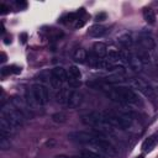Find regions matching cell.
I'll use <instances>...</instances> for the list:
<instances>
[{
    "instance_id": "obj_1",
    "label": "cell",
    "mask_w": 158,
    "mask_h": 158,
    "mask_svg": "<svg viewBox=\"0 0 158 158\" xmlns=\"http://www.w3.org/2000/svg\"><path fill=\"white\" fill-rule=\"evenodd\" d=\"M106 96L111 99L112 101L120 102V104H141V99L137 93H135L132 89L126 86H116V88H109L106 89Z\"/></svg>"
},
{
    "instance_id": "obj_2",
    "label": "cell",
    "mask_w": 158,
    "mask_h": 158,
    "mask_svg": "<svg viewBox=\"0 0 158 158\" xmlns=\"http://www.w3.org/2000/svg\"><path fill=\"white\" fill-rule=\"evenodd\" d=\"M107 123L112 128L127 130L132 126V116L128 112H115V111H102Z\"/></svg>"
},
{
    "instance_id": "obj_3",
    "label": "cell",
    "mask_w": 158,
    "mask_h": 158,
    "mask_svg": "<svg viewBox=\"0 0 158 158\" xmlns=\"http://www.w3.org/2000/svg\"><path fill=\"white\" fill-rule=\"evenodd\" d=\"M81 122L86 126H90V127H94L96 128L98 131H111L112 127L107 123L105 116L102 112H99V111H90L88 114H84L81 117Z\"/></svg>"
},
{
    "instance_id": "obj_4",
    "label": "cell",
    "mask_w": 158,
    "mask_h": 158,
    "mask_svg": "<svg viewBox=\"0 0 158 158\" xmlns=\"http://www.w3.org/2000/svg\"><path fill=\"white\" fill-rule=\"evenodd\" d=\"M1 117L6 118L10 123H12L16 128H20L22 125H23V121H25V115L11 102H6L1 106V114H0Z\"/></svg>"
},
{
    "instance_id": "obj_5",
    "label": "cell",
    "mask_w": 158,
    "mask_h": 158,
    "mask_svg": "<svg viewBox=\"0 0 158 158\" xmlns=\"http://www.w3.org/2000/svg\"><path fill=\"white\" fill-rule=\"evenodd\" d=\"M89 148L88 149H91L94 152H98L100 154H104V156H109V157H114L117 154V151L116 148L106 139V137H96L94 138L89 144H86Z\"/></svg>"
},
{
    "instance_id": "obj_6",
    "label": "cell",
    "mask_w": 158,
    "mask_h": 158,
    "mask_svg": "<svg viewBox=\"0 0 158 158\" xmlns=\"http://www.w3.org/2000/svg\"><path fill=\"white\" fill-rule=\"evenodd\" d=\"M96 137H105L101 131H72L68 133V138L75 143L80 144H89Z\"/></svg>"
},
{
    "instance_id": "obj_7",
    "label": "cell",
    "mask_w": 158,
    "mask_h": 158,
    "mask_svg": "<svg viewBox=\"0 0 158 158\" xmlns=\"http://www.w3.org/2000/svg\"><path fill=\"white\" fill-rule=\"evenodd\" d=\"M120 59H122L130 69L133 72H141L143 69V62L136 53H131L127 51H120Z\"/></svg>"
},
{
    "instance_id": "obj_8",
    "label": "cell",
    "mask_w": 158,
    "mask_h": 158,
    "mask_svg": "<svg viewBox=\"0 0 158 158\" xmlns=\"http://www.w3.org/2000/svg\"><path fill=\"white\" fill-rule=\"evenodd\" d=\"M31 91L37 105H46L49 101V91L46 85L41 83H35L31 86Z\"/></svg>"
},
{
    "instance_id": "obj_9",
    "label": "cell",
    "mask_w": 158,
    "mask_h": 158,
    "mask_svg": "<svg viewBox=\"0 0 158 158\" xmlns=\"http://www.w3.org/2000/svg\"><path fill=\"white\" fill-rule=\"evenodd\" d=\"M130 84H131V85H132L137 91L142 93L144 96L151 98V99L154 96V90H153V88H152L148 83H146L144 80L138 79V78H133V79H131Z\"/></svg>"
},
{
    "instance_id": "obj_10",
    "label": "cell",
    "mask_w": 158,
    "mask_h": 158,
    "mask_svg": "<svg viewBox=\"0 0 158 158\" xmlns=\"http://www.w3.org/2000/svg\"><path fill=\"white\" fill-rule=\"evenodd\" d=\"M11 102L25 115V117H32L33 116V114H32V111H31V106L25 101V100H22L21 98H19V96H14L12 99H11Z\"/></svg>"
},
{
    "instance_id": "obj_11",
    "label": "cell",
    "mask_w": 158,
    "mask_h": 158,
    "mask_svg": "<svg viewBox=\"0 0 158 158\" xmlns=\"http://www.w3.org/2000/svg\"><path fill=\"white\" fill-rule=\"evenodd\" d=\"M16 130L17 128L12 123H10L6 118H4V117L0 116V135H4V136L10 137V136H12L16 132Z\"/></svg>"
},
{
    "instance_id": "obj_12",
    "label": "cell",
    "mask_w": 158,
    "mask_h": 158,
    "mask_svg": "<svg viewBox=\"0 0 158 158\" xmlns=\"http://www.w3.org/2000/svg\"><path fill=\"white\" fill-rule=\"evenodd\" d=\"M81 101H83V95L77 90H72L69 99H68V102H67V106L70 109H75L81 104Z\"/></svg>"
},
{
    "instance_id": "obj_13",
    "label": "cell",
    "mask_w": 158,
    "mask_h": 158,
    "mask_svg": "<svg viewBox=\"0 0 158 158\" xmlns=\"http://www.w3.org/2000/svg\"><path fill=\"white\" fill-rule=\"evenodd\" d=\"M107 28L104 26V25H100V23H95L93 26L89 27L88 30V35L90 37H94V38H99V37H102L105 33H106Z\"/></svg>"
},
{
    "instance_id": "obj_14",
    "label": "cell",
    "mask_w": 158,
    "mask_h": 158,
    "mask_svg": "<svg viewBox=\"0 0 158 158\" xmlns=\"http://www.w3.org/2000/svg\"><path fill=\"white\" fill-rule=\"evenodd\" d=\"M157 143H158V135H152V136L147 137L143 141V143H142V151L146 152V153H148V152H151L157 146Z\"/></svg>"
},
{
    "instance_id": "obj_15",
    "label": "cell",
    "mask_w": 158,
    "mask_h": 158,
    "mask_svg": "<svg viewBox=\"0 0 158 158\" xmlns=\"http://www.w3.org/2000/svg\"><path fill=\"white\" fill-rule=\"evenodd\" d=\"M138 43H139L141 47H143L146 51H151V49H153V48L156 47L154 40H153L151 36H148V35H141V36L138 37Z\"/></svg>"
},
{
    "instance_id": "obj_16",
    "label": "cell",
    "mask_w": 158,
    "mask_h": 158,
    "mask_svg": "<svg viewBox=\"0 0 158 158\" xmlns=\"http://www.w3.org/2000/svg\"><path fill=\"white\" fill-rule=\"evenodd\" d=\"M93 53H94L95 57H98L100 59L106 57L107 56V47H106V44L102 43V42H95L94 46H93Z\"/></svg>"
},
{
    "instance_id": "obj_17",
    "label": "cell",
    "mask_w": 158,
    "mask_h": 158,
    "mask_svg": "<svg viewBox=\"0 0 158 158\" xmlns=\"http://www.w3.org/2000/svg\"><path fill=\"white\" fill-rule=\"evenodd\" d=\"M51 73H52V75H53L56 79H58L60 83L68 81V73L65 72L64 68H62V67H54V68L51 70Z\"/></svg>"
},
{
    "instance_id": "obj_18",
    "label": "cell",
    "mask_w": 158,
    "mask_h": 158,
    "mask_svg": "<svg viewBox=\"0 0 158 158\" xmlns=\"http://www.w3.org/2000/svg\"><path fill=\"white\" fill-rule=\"evenodd\" d=\"M117 41H118V43H120L125 49H128V48H131V47L133 46V38H132V36H131L130 33H123V35H121V36L117 38Z\"/></svg>"
},
{
    "instance_id": "obj_19",
    "label": "cell",
    "mask_w": 158,
    "mask_h": 158,
    "mask_svg": "<svg viewBox=\"0 0 158 158\" xmlns=\"http://www.w3.org/2000/svg\"><path fill=\"white\" fill-rule=\"evenodd\" d=\"M142 15H143L144 21L148 25H154L156 23V14H154V11L151 7H143Z\"/></svg>"
},
{
    "instance_id": "obj_20",
    "label": "cell",
    "mask_w": 158,
    "mask_h": 158,
    "mask_svg": "<svg viewBox=\"0 0 158 158\" xmlns=\"http://www.w3.org/2000/svg\"><path fill=\"white\" fill-rule=\"evenodd\" d=\"M88 59V53L84 48H77L73 53V60L77 63H84Z\"/></svg>"
},
{
    "instance_id": "obj_21",
    "label": "cell",
    "mask_w": 158,
    "mask_h": 158,
    "mask_svg": "<svg viewBox=\"0 0 158 158\" xmlns=\"http://www.w3.org/2000/svg\"><path fill=\"white\" fill-rule=\"evenodd\" d=\"M70 89H67V88H60L58 94H57V101L59 104H63V105H67L68 102V99H69V95H70Z\"/></svg>"
},
{
    "instance_id": "obj_22",
    "label": "cell",
    "mask_w": 158,
    "mask_h": 158,
    "mask_svg": "<svg viewBox=\"0 0 158 158\" xmlns=\"http://www.w3.org/2000/svg\"><path fill=\"white\" fill-rule=\"evenodd\" d=\"M68 79H77L80 80L81 79V72L78 67L75 65H70L68 69Z\"/></svg>"
},
{
    "instance_id": "obj_23",
    "label": "cell",
    "mask_w": 158,
    "mask_h": 158,
    "mask_svg": "<svg viewBox=\"0 0 158 158\" xmlns=\"http://www.w3.org/2000/svg\"><path fill=\"white\" fill-rule=\"evenodd\" d=\"M80 156H81V158H106V156L94 152L91 149H83L80 152Z\"/></svg>"
},
{
    "instance_id": "obj_24",
    "label": "cell",
    "mask_w": 158,
    "mask_h": 158,
    "mask_svg": "<svg viewBox=\"0 0 158 158\" xmlns=\"http://www.w3.org/2000/svg\"><path fill=\"white\" fill-rule=\"evenodd\" d=\"M106 60H109L110 63H112V62H116V60H118V58H120V52L117 51V49H115V48H109L107 49V56H106Z\"/></svg>"
},
{
    "instance_id": "obj_25",
    "label": "cell",
    "mask_w": 158,
    "mask_h": 158,
    "mask_svg": "<svg viewBox=\"0 0 158 158\" xmlns=\"http://www.w3.org/2000/svg\"><path fill=\"white\" fill-rule=\"evenodd\" d=\"M11 147V142H10V137L0 135V148L2 151H7Z\"/></svg>"
},
{
    "instance_id": "obj_26",
    "label": "cell",
    "mask_w": 158,
    "mask_h": 158,
    "mask_svg": "<svg viewBox=\"0 0 158 158\" xmlns=\"http://www.w3.org/2000/svg\"><path fill=\"white\" fill-rule=\"evenodd\" d=\"M52 121L56 123H64L67 121V115L64 112H56L52 115Z\"/></svg>"
},
{
    "instance_id": "obj_27",
    "label": "cell",
    "mask_w": 158,
    "mask_h": 158,
    "mask_svg": "<svg viewBox=\"0 0 158 158\" xmlns=\"http://www.w3.org/2000/svg\"><path fill=\"white\" fill-rule=\"evenodd\" d=\"M109 72H111V73H116V74H123V73L126 72V69H125L123 65H114V64H112V67L110 68Z\"/></svg>"
},
{
    "instance_id": "obj_28",
    "label": "cell",
    "mask_w": 158,
    "mask_h": 158,
    "mask_svg": "<svg viewBox=\"0 0 158 158\" xmlns=\"http://www.w3.org/2000/svg\"><path fill=\"white\" fill-rule=\"evenodd\" d=\"M1 75L2 77H6V75H10V74H14V67L12 65H9V67H2L1 70H0Z\"/></svg>"
},
{
    "instance_id": "obj_29",
    "label": "cell",
    "mask_w": 158,
    "mask_h": 158,
    "mask_svg": "<svg viewBox=\"0 0 158 158\" xmlns=\"http://www.w3.org/2000/svg\"><path fill=\"white\" fill-rule=\"evenodd\" d=\"M68 84H69L70 88H73V89H78V88L80 86L81 81H80V80H77V79H68Z\"/></svg>"
},
{
    "instance_id": "obj_30",
    "label": "cell",
    "mask_w": 158,
    "mask_h": 158,
    "mask_svg": "<svg viewBox=\"0 0 158 158\" xmlns=\"http://www.w3.org/2000/svg\"><path fill=\"white\" fill-rule=\"evenodd\" d=\"M106 17H107L106 12H99V14L95 16V21H96V22H101V21H105Z\"/></svg>"
},
{
    "instance_id": "obj_31",
    "label": "cell",
    "mask_w": 158,
    "mask_h": 158,
    "mask_svg": "<svg viewBox=\"0 0 158 158\" xmlns=\"http://www.w3.org/2000/svg\"><path fill=\"white\" fill-rule=\"evenodd\" d=\"M75 20H78L77 12H69V14L67 15V21H68V22H73V21H75Z\"/></svg>"
},
{
    "instance_id": "obj_32",
    "label": "cell",
    "mask_w": 158,
    "mask_h": 158,
    "mask_svg": "<svg viewBox=\"0 0 158 158\" xmlns=\"http://www.w3.org/2000/svg\"><path fill=\"white\" fill-rule=\"evenodd\" d=\"M85 23H86V20H84V19H78V21H77V23H75V28H80V27H83Z\"/></svg>"
},
{
    "instance_id": "obj_33",
    "label": "cell",
    "mask_w": 158,
    "mask_h": 158,
    "mask_svg": "<svg viewBox=\"0 0 158 158\" xmlns=\"http://www.w3.org/2000/svg\"><path fill=\"white\" fill-rule=\"evenodd\" d=\"M16 6L21 10V9H25V7L27 6V2H26V1H19V0H17V1H16Z\"/></svg>"
},
{
    "instance_id": "obj_34",
    "label": "cell",
    "mask_w": 158,
    "mask_h": 158,
    "mask_svg": "<svg viewBox=\"0 0 158 158\" xmlns=\"http://www.w3.org/2000/svg\"><path fill=\"white\" fill-rule=\"evenodd\" d=\"M0 10H1V12H2V14H5V12H7L9 7H7L5 4H1V5H0Z\"/></svg>"
},
{
    "instance_id": "obj_35",
    "label": "cell",
    "mask_w": 158,
    "mask_h": 158,
    "mask_svg": "<svg viewBox=\"0 0 158 158\" xmlns=\"http://www.w3.org/2000/svg\"><path fill=\"white\" fill-rule=\"evenodd\" d=\"M20 40H21V42H22V43H25V42H26V40H27V33H25V32H23V33H21V35H20Z\"/></svg>"
},
{
    "instance_id": "obj_36",
    "label": "cell",
    "mask_w": 158,
    "mask_h": 158,
    "mask_svg": "<svg viewBox=\"0 0 158 158\" xmlns=\"http://www.w3.org/2000/svg\"><path fill=\"white\" fill-rule=\"evenodd\" d=\"M77 15H78L79 17H80L81 15H85V9H84V7H80V9L77 11Z\"/></svg>"
},
{
    "instance_id": "obj_37",
    "label": "cell",
    "mask_w": 158,
    "mask_h": 158,
    "mask_svg": "<svg viewBox=\"0 0 158 158\" xmlns=\"http://www.w3.org/2000/svg\"><path fill=\"white\" fill-rule=\"evenodd\" d=\"M14 67V74H20L21 73V68L17 65H12Z\"/></svg>"
},
{
    "instance_id": "obj_38",
    "label": "cell",
    "mask_w": 158,
    "mask_h": 158,
    "mask_svg": "<svg viewBox=\"0 0 158 158\" xmlns=\"http://www.w3.org/2000/svg\"><path fill=\"white\" fill-rule=\"evenodd\" d=\"M54 158H79V157H72V156H64V154H59V156H56ZM81 158V157H80Z\"/></svg>"
},
{
    "instance_id": "obj_39",
    "label": "cell",
    "mask_w": 158,
    "mask_h": 158,
    "mask_svg": "<svg viewBox=\"0 0 158 158\" xmlns=\"http://www.w3.org/2000/svg\"><path fill=\"white\" fill-rule=\"evenodd\" d=\"M6 59H7V57H6V54H5L4 52H1V59H0V60H1L2 63H4V62H6Z\"/></svg>"
},
{
    "instance_id": "obj_40",
    "label": "cell",
    "mask_w": 158,
    "mask_h": 158,
    "mask_svg": "<svg viewBox=\"0 0 158 158\" xmlns=\"http://www.w3.org/2000/svg\"><path fill=\"white\" fill-rule=\"evenodd\" d=\"M4 42H5V43H6V44H9V43H10V42H11V41H9V38H5V41H4Z\"/></svg>"
},
{
    "instance_id": "obj_41",
    "label": "cell",
    "mask_w": 158,
    "mask_h": 158,
    "mask_svg": "<svg viewBox=\"0 0 158 158\" xmlns=\"http://www.w3.org/2000/svg\"><path fill=\"white\" fill-rule=\"evenodd\" d=\"M136 158H144L143 156H138V157H136Z\"/></svg>"
}]
</instances>
